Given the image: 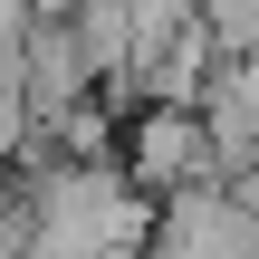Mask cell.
Instances as JSON below:
<instances>
[{
    "instance_id": "6da1fadb",
    "label": "cell",
    "mask_w": 259,
    "mask_h": 259,
    "mask_svg": "<svg viewBox=\"0 0 259 259\" xmlns=\"http://www.w3.org/2000/svg\"><path fill=\"white\" fill-rule=\"evenodd\" d=\"M125 183H135L144 202H173V192H192V183H221L211 125H202L192 106H144L135 144H125Z\"/></svg>"
}]
</instances>
